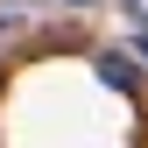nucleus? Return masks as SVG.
Listing matches in <instances>:
<instances>
[{
  "instance_id": "obj_1",
  "label": "nucleus",
  "mask_w": 148,
  "mask_h": 148,
  "mask_svg": "<svg viewBox=\"0 0 148 148\" xmlns=\"http://www.w3.org/2000/svg\"><path fill=\"white\" fill-rule=\"evenodd\" d=\"M99 78H106V85H120V92H127V85H134V71H127L120 57H99Z\"/></svg>"
}]
</instances>
